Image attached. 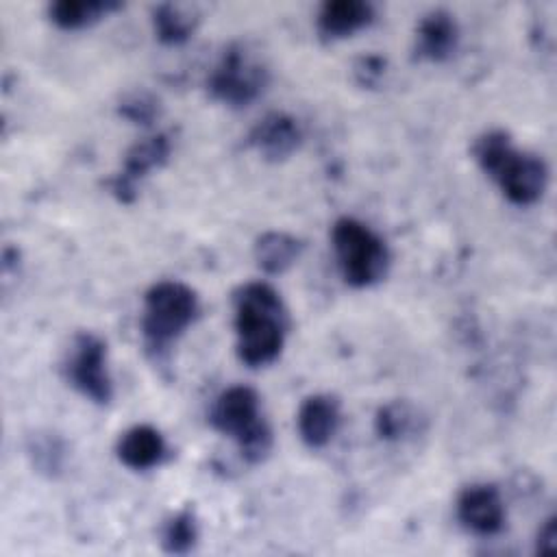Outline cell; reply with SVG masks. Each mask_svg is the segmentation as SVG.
Returning a JSON list of instances; mask_svg holds the SVG:
<instances>
[{
  "mask_svg": "<svg viewBox=\"0 0 557 557\" xmlns=\"http://www.w3.org/2000/svg\"><path fill=\"white\" fill-rule=\"evenodd\" d=\"M296 424L309 448L326 446L339 424V400L331 394H313L305 398L298 409Z\"/></svg>",
  "mask_w": 557,
  "mask_h": 557,
  "instance_id": "7c38bea8",
  "label": "cell"
},
{
  "mask_svg": "<svg viewBox=\"0 0 557 557\" xmlns=\"http://www.w3.org/2000/svg\"><path fill=\"white\" fill-rule=\"evenodd\" d=\"M420 416L407 400H392L376 411L374 431L385 442H398L420 429Z\"/></svg>",
  "mask_w": 557,
  "mask_h": 557,
  "instance_id": "ac0fdd59",
  "label": "cell"
},
{
  "mask_svg": "<svg viewBox=\"0 0 557 557\" xmlns=\"http://www.w3.org/2000/svg\"><path fill=\"white\" fill-rule=\"evenodd\" d=\"M117 113L133 124H152L159 115V100L148 91H133L122 98Z\"/></svg>",
  "mask_w": 557,
  "mask_h": 557,
  "instance_id": "44dd1931",
  "label": "cell"
},
{
  "mask_svg": "<svg viewBox=\"0 0 557 557\" xmlns=\"http://www.w3.org/2000/svg\"><path fill=\"white\" fill-rule=\"evenodd\" d=\"M302 252V242L285 231H265L257 237L252 255L257 265L268 274H281L294 265Z\"/></svg>",
  "mask_w": 557,
  "mask_h": 557,
  "instance_id": "9a60e30c",
  "label": "cell"
},
{
  "mask_svg": "<svg viewBox=\"0 0 557 557\" xmlns=\"http://www.w3.org/2000/svg\"><path fill=\"white\" fill-rule=\"evenodd\" d=\"M154 35L161 44L178 46L191 37L198 26V17L178 4H157L152 9Z\"/></svg>",
  "mask_w": 557,
  "mask_h": 557,
  "instance_id": "e0dca14e",
  "label": "cell"
},
{
  "mask_svg": "<svg viewBox=\"0 0 557 557\" xmlns=\"http://www.w3.org/2000/svg\"><path fill=\"white\" fill-rule=\"evenodd\" d=\"M65 376L85 398L107 405L113 396V383L107 370V346L94 333H78L65 359Z\"/></svg>",
  "mask_w": 557,
  "mask_h": 557,
  "instance_id": "52a82bcc",
  "label": "cell"
},
{
  "mask_svg": "<svg viewBox=\"0 0 557 557\" xmlns=\"http://www.w3.org/2000/svg\"><path fill=\"white\" fill-rule=\"evenodd\" d=\"M213 429L231 435L248 463H259L272 448V431L259 413V396L252 387L233 385L224 389L209 413Z\"/></svg>",
  "mask_w": 557,
  "mask_h": 557,
  "instance_id": "277c9868",
  "label": "cell"
},
{
  "mask_svg": "<svg viewBox=\"0 0 557 557\" xmlns=\"http://www.w3.org/2000/svg\"><path fill=\"white\" fill-rule=\"evenodd\" d=\"M172 152V139L165 133H157L150 137H144L135 146L128 148L122 161V170L111 178V191L113 196L131 205L137 196V183L154 168H161Z\"/></svg>",
  "mask_w": 557,
  "mask_h": 557,
  "instance_id": "ba28073f",
  "label": "cell"
},
{
  "mask_svg": "<svg viewBox=\"0 0 557 557\" xmlns=\"http://www.w3.org/2000/svg\"><path fill=\"white\" fill-rule=\"evenodd\" d=\"M198 315V296L178 281L154 283L144 296L141 335L146 350L159 359Z\"/></svg>",
  "mask_w": 557,
  "mask_h": 557,
  "instance_id": "3957f363",
  "label": "cell"
},
{
  "mask_svg": "<svg viewBox=\"0 0 557 557\" xmlns=\"http://www.w3.org/2000/svg\"><path fill=\"white\" fill-rule=\"evenodd\" d=\"M374 20V7L363 0L324 2L318 13V33L324 39H342Z\"/></svg>",
  "mask_w": 557,
  "mask_h": 557,
  "instance_id": "4fadbf2b",
  "label": "cell"
},
{
  "mask_svg": "<svg viewBox=\"0 0 557 557\" xmlns=\"http://www.w3.org/2000/svg\"><path fill=\"white\" fill-rule=\"evenodd\" d=\"M472 152L481 170L498 183L509 202L527 207L542 198L548 183L546 163L531 152L516 150L505 131L483 133L474 141Z\"/></svg>",
  "mask_w": 557,
  "mask_h": 557,
  "instance_id": "7a4b0ae2",
  "label": "cell"
},
{
  "mask_svg": "<svg viewBox=\"0 0 557 557\" xmlns=\"http://www.w3.org/2000/svg\"><path fill=\"white\" fill-rule=\"evenodd\" d=\"M268 85L265 65L244 46H228L207 78L209 94L228 107H248Z\"/></svg>",
  "mask_w": 557,
  "mask_h": 557,
  "instance_id": "8992f818",
  "label": "cell"
},
{
  "mask_svg": "<svg viewBox=\"0 0 557 557\" xmlns=\"http://www.w3.org/2000/svg\"><path fill=\"white\" fill-rule=\"evenodd\" d=\"M115 450H117V459L126 468L148 470L161 463L165 455V442L154 426L137 424L120 437Z\"/></svg>",
  "mask_w": 557,
  "mask_h": 557,
  "instance_id": "5bb4252c",
  "label": "cell"
},
{
  "mask_svg": "<svg viewBox=\"0 0 557 557\" xmlns=\"http://www.w3.org/2000/svg\"><path fill=\"white\" fill-rule=\"evenodd\" d=\"M459 44V26L446 9H433L418 22L416 57L424 61H446Z\"/></svg>",
  "mask_w": 557,
  "mask_h": 557,
  "instance_id": "8fae6325",
  "label": "cell"
},
{
  "mask_svg": "<svg viewBox=\"0 0 557 557\" xmlns=\"http://www.w3.org/2000/svg\"><path fill=\"white\" fill-rule=\"evenodd\" d=\"M117 7L120 4L111 0H59L50 4L48 13L57 26L65 30H76L98 22L109 11H115Z\"/></svg>",
  "mask_w": 557,
  "mask_h": 557,
  "instance_id": "2e32d148",
  "label": "cell"
},
{
  "mask_svg": "<svg viewBox=\"0 0 557 557\" xmlns=\"http://www.w3.org/2000/svg\"><path fill=\"white\" fill-rule=\"evenodd\" d=\"M385 74V59L379 54H366L355 63V78L361 87H376Z\"/></svg>",
  "mask_w": 557,
  "mask_h": 557,
  "instance_id": "7402d4cb",
  "label": "cell"
},
{
  "mask_svg": "<svg viewBox=\"0 0 557 557\" xmlns=\"http://www.w3.org/2000/svg\"><path fill=\"white\" fill-rule=\"evenodd\" d=\"M28 457L33 468L46 476H57L65 466V444L57 433L41 431L28 437Z\"/></svg>",
  "mask_w": 557,
  "mask_h": 557,
  "instance_id": "d6986e66",
  "label": "cell"
},
{
  "mask_svg": "<svg viewBox=\"0 0 557 557\" xmlns=\"http://www.w3.org/2000/svg\"><path fill=\"white\" fill-rule=\"evenodd\" d=\"M235 333L237 357L250 368L272 363L285 344L287 311L278 292L268 283H246L235 296Z\"/></svg>",
  "mask_w": 557,
  "mask_h": 557,
  "instance_id": "6da1fadb",
  "label": "cell"
},
{
  "mask_svg": "<svg viewBox=\"0 0 557 557\" xmlns=\"http://www.w3.org/2000/svg\"><path fill=\"white\" fill-rule=\"evenodd\" d=\"M331 242L348 285L370 287L385 276L389 250L385 242L363 222L355 218H339L333 224Z\"/></svg>",
  "mask_w": 557,
  "mask_h": 557,
  "instance_id": "5b68a950",
  "label": "cell"
},
{
  "mask_svg": "<svg viewBox=\"0 0 557 557\" xmlns=\"http://www.w3.org/2000/svg\"><path fill=\"white\" fill-rule=\"evenodd\" d=\"M457 518L474 535H496L505 524V505L492 483H472L457 498Z\"/></svg>",
  "mask_w": 557,
  "mask_h": 557,
  "instance_id": "9c48e42d",
  "label": "cell"
},
{
  "mask_svg": "<svg viewBox=\"0 0 557 557\" xmlns=\"http://www.w3.org/2000/svg\"><path fill=\"white\" fill-rule=\"evenodd\" d=\"M555 548H557V524H555V518L550 516V518L544 520V524L540 527L535 550H537V553H553Z\"/></svg>",
  "mask_w": 557,
  "mask_h": 557,
  "instance_id": "603a6c76",
  "label": "cell"
},
{
  "mask_svg": "<svg viewBox=\"0 0 557 557\" xmlns=\"http://www.w3.org/2000/svg\"><path fill=\"white\" fill-rule=\"evenodd\" d=\"M300 141V126L285 113H270L261 117L248 133V144L268 161H283L292 157Z\"/></svg>",
  "mask_w": 557,
  "mask_h": 557,
  "instance_id": "30bf717a",
  "label": "cell"
},
{
  "mask_svg": "<svg viewBox=\"0 0 557 557\" xmlns=\"http://www.w3.org/2000/svg\"><path fill=\"white\" fill-rule=\"evenodd\" d=\"M198 542L196 516L189 509L172 516L161 531V546L170 555H187Z\"/></svg>",
  "mask_w": 557,
  "mask_h": 557,
  "instance_id": "ffe728a7",
  "label": "cell"
}]
</instances>
